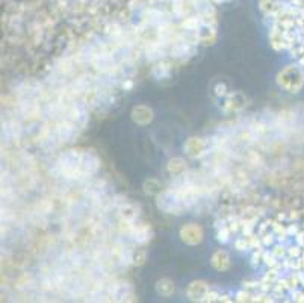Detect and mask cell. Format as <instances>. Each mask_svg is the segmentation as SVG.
I'll return each mask as SVG.
<instances>
[{"instance_id":"cell-1","label":"cell","mask_w":304,"mask_h":303,"mask_svg":"<svg viewBox=\"0 0 304 303\" xmlns=\"http://www.w3.org/2000/svg\"><path fill=\"white\" fill-rule=\"evenodd\" d=\"M277 84L289 93H298L304 85V74L298 67L289 65L277 74Z\"/></svg>"},{"instance_id":"cell-2","label":"cell","mask_w":304,"mask_h":303,"mask_svg":"<svg viewBox=\"0 0 304 303\" xmlns=\"http://www.w3.org/2000/svg\"><path fill=\"white\" fill-rule=\"evenodd\" d=\"M156 205L165 214H180L182 211H185V205H183L180 194L173 188L165 189V191H162L158 196Z\"/></svg>"},{"instance_id":"cell-3","label":"cell","mask_w":304,"mask_h":303,"mask_svg":"<svg viewBox=\"0 0 304 303\" xmlns=\"http://www.w3.org/2000/svg\"><path fill=\"white\" fill-rule=\"evenodd\" d=\"M209 152V143L200 137H193L185 143V153L191 158H202Z\"/></svg>"},{"instance_id":"cell-4","label":"cell","mask_w":304,"mask_h":303,"mask_svg":"<svg viewBox=\"0 0 304 303\" xmlns=\"http://www.w3.org/2000/svg\"><path fill=\"white\" fill-rule=\"evenodd\" d=\"M180 238L189 246L200 244L203 240V229L199 224H194V223L185 224L180 229Z\"/></svg>"},{"instance_id":"cell-5","label":"cell","mask_w":304,"mask_h":303,"mask_svg":"<svg viewBox=\"0 0 304 303\" xmlns=\"http://www.w3.org/2000/svg\"><path fill=\"white\" fill-rule=\"evenodd\" d=\"M209 285L203 281H196L191 285L188 287L186 290V296L191 300H199V302H204L207 293H209Z\"/></svg>"},{"instance_id":"cell-6","label":"cell","mask_w":304,"mask_h":303,"mask_svg":"<svg viewBox=\"0 0 304 303\" xmlns=\"http://www.w3.org/2000/svg\"><path fill=\"white\" fill-rule=\"evenodd\" d=\"M151 235H153V232H151L150 226L145 224V223H138V224H133L132 227V232H130V237L133 238L135 243L138 244H145L151 240Z\"/></svg>"},{"instance_id":"cell-7","label":"cell","mask_w":304,"mask_h":303,"mask_svg":"<svg viewBox=\"0 0 304 303\" xmlns=\"http://www.w3.org/2000/svg\"><path fill=\"white\" fill-rule=\"evenodd\" d=\"M132 120L136 125L145 126V125L151 123V120H153V111H151L148 106L138 105V106H135L132 109Z\"/></svg>"},{"instance_id":"cell-8","label":"cell","mask_w":304,"mask_h":303,"mask_svg":"<svg viewBox=\"0 0 304 303\" xmlns=\"http://www.w3.org/2000/svg\"><path fill=\"white\" fill-rule=\"evenodd\" d=\"M212 265L218 272H225L230 267V256L224 250H218L212 255Z\"/></svg>"},{"instance_id":"cell-9","label":"cell","mask_w":304,"mask_h":303,"mask_svg":"<svg viewBox=\"0 0 304 303\" xmlns=\"http://www.w3.org/2000/svg\"><path fill=\"white\" fill-rule=\"evenodd\" d=\"M120 217L123 221H135V218L138 217V208L132 203H123L120 206Z\"/></svg>"},{"instance_id":"cell-10","label":"cell","mask_w":304,"mask_h":303,"mask_svg":"<svg viewBox=\"0 0 304 303\" xmlns=\"http://www.w3.org/2000/svg\"><path fill=\"white\" fill-rule=\"evenodd\" d=\"M174 284H173V281H170V279H161V281H158V284H156V291H158V294H161L162 297H170V296H173L174 294Z\"/></svg>"},{"instance_id":"cell-11","label":"cell","mask_w":304,"mask_h":303,"mask_svg":"<svg viewBox=\"0 0 304 303\" xmlns=\"http://www.w3.org/2000/svg\"><path fill=\"white\" fill-rule=\"evenodd\" d=\"M185 168H186V165H185V161L182 158H173L168 161V165H167L168 173L173 176H180L185 171Z\"/></svg>"},{"instance_id":"cell-12","label":"cell","mask_w":304,"mask_h":303,"mask_svg":"<svg viewBox=\"0 0 304 303\" xmlns=\"http://www.w3.org/2000/svg\"><path fill=\"white\" fill-rule=\"evenodd\" d=\"M170 71H171V65L168 62H164L161 61L155 68H153V76L158 79H162V78H168L170 76Z\"/></svg>"},{"instance_id":"cell-13","label":"cell","mask_w":304,"mask_h":303,"mask_svg":"<svg viewBox=\"0 0 304 303\" xmlns=\"http://www.w3.org/2000/svg\"><path fill=\"white\" fill-rule=\"evenodd\" d=\"M230 235H232V231H230L229 224H222L216 232V240L219 243H227L230 240Z\"/></svg>"},{"instance_id":"cell-14","label":"cell","mask_w":304,"mask_h":303,"mask_svg":"<svg viewBox=\"0 0 304 303\" xmlns=\"http://www.w3.org/2000/svg\"><path fill=\"white\" fill-rule=\"evenodd\" d=\"M199 24H200V21H199L197 18L189 17V18H186V20L182 23V27H183L185 30H197Z\"/></svg>"},{"instance_id":"cell-15","label":"cell","mask_w":304,"mask_h":303,"mask_svg":"<svg viewBox=\"0 0 304 303\" xmlns=\"http://www.w3.org/2000/svg\"><path fill=\"white\" fill-rule=\"evenodd\" d=\"M145 261V252L144 250H136L133 252V264L135 265H142Z\"/></svg>"},{"instance_id":"cell-16","label":"cell","mask_w":304,"mask_h":303,"mask_svg":"<svg viewBox=\"0 0 304 303\" xmlns=\"http://www.w3.org/2000/svg\"><path fill=\"white\" fill-rule=\"evenodd\" d=\"M251 297H253V294L247 290V291H239V293L236 294L235 300H236V302H250V300H253Z\"/></svg>"},{"instance_id":"cell-17","label":"cell","mask_w":304,"mask_h":303,"mask_svg":"<svg viewBox=\"0 0 304 303\" xmlns=\"http://www.w3.org/2000/svg\"><path fill=\"white\" fill-rule=\"evenodd\" d=\"M235 247H236L238 250H247V249H250V241H248V238H239V240L235 243Z\"/></svg>"},{"instance_id":"cell-18","label":"cell","mask_w":304,"mask_h":303,"mask_svg":"<svg viewBox=\"0 0 304 303\" xmlns=\"http://www.w3.org/2000/svg\"><path fill=\"white\" fill-rule=\"evenodd\" d=\"M219 296H221V294H219L218 291H210V290H209V293H207L204 302H219Z\"/></svg>"},{"instance_id":"cell-19","label":"cell","mask_w":304,"mask_h":303,"mask_svg":"<svg viewBox=\"0 0 304 303\" xmlns=\"http://www.w3.org/2000/svg\"><path fill=\"white\" fill-rule=\"evenodd\" d=\"M215 93H216V96H225V94H227L225 85H224V84H218V85L215 87Z\"/></svg>"},{"instance_id":"cell-20","label":"cell","mask_w":304,"mask_h":303,"mask_svg":"<svg viewBox=\"0 0 304 303\" xmlns=\"http://www.w3.org/2000/svg\"><path fill=\"white\" fill-rule=\"evenodd\" d=\"M123 88H127V90H130V88H132V81H127V82H124V84H123Z\"/></svg>"}]
</instances>
